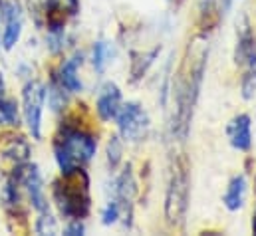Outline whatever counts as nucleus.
Listing matches in <instances>:
<instances>
[{"mask_svg": "<svg viewBox=\"0 0 256 236\" xmlns=\"http://www.w3.org/2000/svg\"><path fill=\"white\" fill-rule=\"evenodd\" d=\"M208 50L200 46L198 50L192 48L191 56L183 60V66L177 74L175 84V116H173V133L179 135V139H185L189 133V125L192 119V110L200 92L204 66H206Z\"/></svg>", "mask_w": 256, "mask_h": 236, "instance_id": "nucleus-1", "label": "nucleus"}, {"mask_svg": "<svg viewBox=\"0 0 256 236\" xmlns=\"http://www.w3.org/2000/svg\"><path fill=\"white\" fill-rule=\"evenodd\" d=\"M96 149L98 143L90 133L80 129H66L54 141V153L62 175H70L84 169L96 155Z\"/></svg>", "mask_w": 256, "mask_h": 236, "instance_id": "nucleus-2", "label": "nucleus"}, {"mask_svg": "<svg viewBox=\"0 0 256 236\" xmlns=\"http://www.w3.org/2000/svg\"><path fill=\"white\" fill-rule=\"evenodd\" d=\"M90 180L84 169L64 175V180L54 182V198L68 218H84L90 212Z\"/></svg>", "mask_w": 256, "mask_h": 236, "instance_id": "nucleus-3", "label": "nucleus"}, {"mask_svg": "<svg viewBox=\"0 0 256 236\" xmlns=\"http://www.w3.org/2000/svg\"><path fill=\"white\" fill-rule=\"evenodd\" d=\"M189 194H191V178H189V165L181 157L175 161L169 186L165 194V218L169 226H183L189 210Z\"/></svg>", "mask_w": 256, "mask_h": 236, "instance_id": "nucleus-4", "label": "nucleus"}, {"mask_svg": "<svg viewBox=\"0 0 256 236\" xmlns=\"http://www.w3.org/2000/svg\"><path fill=\"white\" fill-rule=\"evenodd\" d=\"M46 102V88L42 82H28L22 90V112L28 123V129L34 139H40V123H42V108Z\"/></svg>", "mask_w": 256, "mask_h": 236, "instance_id": "nucleus-5", "label": "nucleus"}, {"mask_svg": "<svg viewBox=\"0 0 256 236\" xmlns=\"http://www.w3.org/2000/svg\"><path fill=\"white\" fill-rule=\"evenodd\" d=\"M118 127H120V133L128 139V141H141L147 137V131H149V118L145 114V110L135 104V102H129L126 106L120 108L118 112Z\"/></svg>", "mask_w": 256, "mask_h": 236, "instance_id": "nucleus-6", "label": "nucleus"}, {"mask_svg": "<svg viewBox=\"0 0 256 236\" xmlns=\"http://www.w3.org/2000/svg\"><path fill=\"white\" fill-rule=\"evenodd\" d=\"M14 178L18 184H24L28 194H30V200L34 204L36 210L44 212L48 208L46 204V196H44V186H42V177H40V171L36 165H22L16 173Z\"/></svg>", "mask_w": 256, "mask_h": 236, "instance_id": "nucleus-7", "label": "nucleus"}, {"mask_svg": "<svg viewBox=\"0 0 256 236\" xmlns=\"http://www.w3.org/2000/svg\"><path fill=\"white\" fill-rule=\"evenodd\" d=\"M2 10V20H4V36H2V44L6 50H12L14 44L20 40L22 34V16H20V8L14 0H2L0 4Z\"/></svg>", "mask_w": 256, "mask_h": 236, "instance_id": "nucleus-8", "label": "nucleus"}, {"mask_svg": "<svg viewBox=\"0 0 256 236\" xmlns=\"http://www.w3.org/2000/svg\"><path fill=\"white\" fill-rule=\"evenodd\" d=\"M230 145L238 151H248L252 145V123L246 114H240L232 119L226 127Z\"/></svg>", "mask_w": 256, "mask_h": 236, "instance_id": "nucleus-9", "label": "nucleus"}, {"mask_svg": "<svg viewBox=\"0 0 256 236\" xmlns=\"http://www.w3.org/2000/svg\"><path fill=\"white\" fill-rule=\"evenodd\" d=\"M234 60L238 66H248V68L256 66V38L246 20H244V26H240V30H238Z\"/></svg>", "mask_w": 256, "mask_h": 236, "instance_id": "nucleus-10", "label": "nucleus"}, {"mask_svg": "<svg viewBox=\"0 0 256 236\" xmlns=\"http://www.w3.org/2000/svg\"><path fill=\"white\" fill-rule=\"evenodd\" d=\"M120 108H122V92L116 84H108L98 98L96 110L104 121H110V119H116Z\"/></svg>", "mask_w": 256, "mask_h": 236, "instance_id": "nucleus-11", "label": "nucleus"}, {"mask_svg": "<svg viewBox=\"0 0 256 236\" xmlns=\"http://www.w3.org/2000/svg\"><path fill=\"white\" fill-rule=\"evenodd\" d=\"M246 190H248V182L244 175H236V177L230 178L228 186H226V192L222 196V202L228 210H238L242 208L244 200H246Z\"/></svg>", "mask_w": 256, "mask_h": 236, "instance_id": "nucleus-12", "label": "nucleus"}, {"mask_svg": "<svg viewBox=\"0 0 256 236\" xmlns=\"http://www.w3.org/2000/svg\"><path fill=\"white\" fill-rule=\"evenodd\" d=\"M82 66V56H74L66 62L60 70V84L66 92H82V80L78 76V68Z\"/></svg>", "mask_w": 256, "mask_h": 236, "instance_id": "nucleus-13", "label": "nucleus"}, {"mask_svg": "<svg viewBox=\"0 0 256 236\" xmlns=\"http://www.w3.org/2000/svg\"><path fill=\"white\" fill-rule=\"evenodd\" d=\"M28 155H30V147H28V143L22 137L10 139V143L4 147V157L12 159L16 163H24L28 159Z\"/></svg>", "mask_w": 256, "mask_h": 236, "instance_id": "nucleus-14", "label": "nucleus"}, {"mask_svg": "<svg viewBox=\"0 0 256 236\" xmlns=\"http://www.w3.org/2000/svg\"><path fill=\"white\" fill-rule=\"evenodd\" d=\"M0 121L8 125H18V106L12 100H0Z\"/></svg>", "mask_w": 256, "mask_h": 236, "instance_id": "nucleus-15", "label": "nucleus"}, {"mask_svg": "<svg viewBox=\"0 0 256 236\" xmlns=\"http://www.w3.org/2000/svg\"><path fill=\"white\" fill-rule=\"evenodd\" d=\"M242 98L244 100H250L256 96V66L254 68H248V72L242 76Z\"/></svg>", "mask_w": 256, "mask_h": 236, "instance_id": "nucleus-16", "label": "nucleus"}, {"mask_svg": "<svg viewBox=\"0 0 256 236\" xmlns=\"http://www.w3.org/2000/svg\"><path fill=\"white\" fill-rule=\"evenodd\" d=\"M108 56H110V48L106 42H98L94 46V66L98 72H104L106 64H108Z\"/></svg>", "mask_w": 256, "mask_h": 236, "instance_id": "nucleus-17", "label": "nucleus"}, {"mask_svg": "<svg viewBox=\"0 0 256 236\" xmlns=\"http://www.w3.org/2000/svg\"><path fill=\"white\" fill-rule=\"evenodd\" d=\"M46 96H50V104H52V110H62L66 106V96H64V88L62 84H54L50 88V92H46Z\"/></svg>", "mask_w": 256, "mask_h": 236, "instance_id": "nucleus-18", "label": "nucleus"}, {"mask_svg": "<svg viewBox=\"0 0 256 236\" xmlns=\"http://www.w3.org/2000/svg\"><path fill=\"white\" fill-rule=\"evenodd\" d=\"M108 159L112 167H118V163L122 161V141L120 137H112L110 145H108Z\"/></svg>", "mask_w": 256, "mask_h": 236, "instance_id": "nucleus-19", "label": "nucleus"}, {"mask_svg": "<svg viewBox=\"0 0 256 236\" xmlns=\"http://www.w3.org/2000/svg\"><path fill=\"white\" fill-rule=\"evenodd\" d=\"M120 214H122V204L118 202V200H114V202H110L108 206H106V210H104V224H114V222H118V218H120Z\"/></svg>", "mask_w": 256, "mask_h": 236, "instance_id": "nucleus-20", "label": "nucleus"}, {"mask_svg": "<svg viewBox=\"0 0 256 236\" xmlns=\"http://www.w3.org/2000/svg\"><path fill=\"white\" fill-rule=\"evenodd\" d=\"M36 230H38L40 234L54 232V230H56V220H54L50 214H46V210H44V212H42V216L38 218V226H36Z\"/></svg>", "mask_w": 256, "mask_h": 236, "instance_id": "nucleus-21", "label": "nucleus"}, {"mask_svg": "<svg viewBox=\"0 0 256 236\" xmlns=\"http://www.w3.org/2000/svg\"><path fill=\"white\" fill-rule=\"evenodd\" d=\"M66 234L70 236H78V234H84V224L78 220V218H74V222L66 228Z\"/></svg>", "mask_w": 256, "mask_h": 236, "instance_id": "nucleus-22", "label": "nucleus"}, {"mask_svg": "<svg viewBox=\"0 0 256 236\" xmlns=\"http://www.w3.org/2000/svg\"><path fill=\"white\" fill-rule=\"evenodd\" d=\"M4 92H6V84H4V76L0 72V100H4Z\"/></svg>", "mask_w": 256, "mask_h": 236, "instance_id": "nucleus-23", "label": "nucleus"}, {"mask_svg": "<svg viewBox=\"0 0 256 236\" xmlns=\"http://www.w3.org/2000/svg\"><path fill=\"white\" fill-rule=\"evenodd\" d=\"M252 232L256 234V212H254V216H252Z\"/></svg>", "mask_w": 256, "mask_h": 236, "instance_id": "nucleus-24", "label": "nucleus"}]
</instances>
